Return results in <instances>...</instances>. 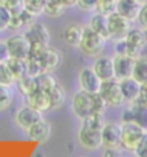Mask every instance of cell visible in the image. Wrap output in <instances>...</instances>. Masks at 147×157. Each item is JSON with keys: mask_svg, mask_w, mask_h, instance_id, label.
<instances>
[{"mask_svg": "<svg viewBox=\"0 0 147 157\" xmlns=\"http://www.w3.org/2000/svg\"><path fill=\"white\" fill-rule=\"evenodd\" d=\"M105 43H106V39L102 35H99L98 33H95L90 27H84L83 38L79 47H80V49L85 55L97 56L103 51Z\"/></svg>", "mask_w": 147, "mask_h": 157, "instance_id": "6da1fadb", "label": "cell"}, {"mask_svg": "<svg viewBox=\"0 0 147 157\" xmlns=\"http://www.w3.org/2000/svg\"><path fill=\"white\" fill-rule=\"evenodd\" d=\"M145 132H146V130L143 127H141L138 123H135V122H123L120 147L133 152Z\"/></svg>", "mask_w": 147, "mask_h": 157, "instance_id": "7a4b0ae2", "label": "cell"}, {"mask_svg": "<svg viewBox=\"0 0 147 157\" xmlns=\"http://www.w3.org/2000/svg\"><path fill=\"white\" fill-rule=\"evenodd\" d=\"M77 139L85 149L95 151L102 147V128L92 127L83 123L77 132Z\"/></svg>", "mask_w": 147, "mask_h": 157, "instance_id": "3957f363", "label": "cell"}, {"mask_svg": "<svg viewBox=\"0 0 147 157\" xmlns=\"http://www.w3.org/2000/svg\"><path fill=\"white\" fill-rule=\"evenodd\" d=\"M71 108L72 112L77 118H80L81 121L84 118H87L88 116L93 114V98L92 94L87 92L84 90L77 91L71 100Z\"/></svg>", "mask_w": 147, "mask_h": 157, "instance_id": "277c9868", "label": "cell"}, {"mask_svg": "<svg viewBox=\"0 0 147 157\" xmlns=\"http://www.w3.org/2000/svg\"><path fill=\"white\" fill-rule=\"evenodd\" d=\"M99 94L102 95V98L110 106H120L125 103L119 81H103L99 88Z\"/></svg>", "mask_w": 147, "mask_h": 157, "instance_id": "5b68a950", "label": "cell"}, {"mask_svg": "<svg viewBox=\"0 0 147 157\" xmlns=\"http://www.w3.org/2000/svg\"><path fill=\"white\" fill-rule=\"evenodd\" d=\"M131 22L128 18L123 17L121 14H119L116 10L114 13L109 14V31H110V39H124L132 29Z\"/></svg>", "mask_w": 147, "mask_h": 157, "instance_id": "8992f818", "label": "cell"}, {"mask_svg": "<svg viewBox=\"0 0 147 157\" xmlns=\"http://www.w3.org/2000/svg\"><path fill=\"white\" fill-rule=\"evenodd\" d=\"M5 43H7V47H8L10 57L26 60L30 56L31 43L29 42V39H27L23 34L22 35H13L12 38H9Z\"/></svg>", "mask_w": 147, "mask_h": 157, "instance_id": "52a82bcc", "label": "cell"}, {"mask_svg": "<svg viewBox=\"0 0 147 157\" xmlns=\"http://www.w3.org/2000/svg\"><path fill=\"white\" fill-rule=\"evenodd\" d=\"M39 120H41V113L29 105H23L18 108L14 114V121L17 123V126L25 131L29 130L34 123H36Z\"/></svg>", "mask_w": 147, "mask_h": 157, "instance_id": "ba28073f", "label": "cell"}, {"mask_svg": "<svg viewBox=\"0 0 147 157\" xmlns=\"http://www.w3.org/2000/svg\"><path fill=\"white\" fill-rule=\"evenodd\" d=\"M132 106L121 114L123 122H135L147 131V105L139 101L131 103Z\"/></svg>", "mask_w": 147, "mask_h": 157, "instance_id": "9c48e42d", "label": "cell"}, {"mask_svg": "<svg viewBox=\"0 0 147 157\" xmlns=\"http://www.w3.org/2000/svg\"><path fill=\"white\" fill-rule=\"evenodd\" d=\"M121 144V125L106 122L102 128V145L106 148H117Z\"/></svg>", "mask_w": 147, "mask_h": 157, "instance_id": "30bf717a", "label": "cell"}, {"mask_svg": "<svg viewBox=\"0 0 147 157\" xmlns=\"http://www.w3.org/2000/svg\"><path fill=\"white\" fill-rule=\"evenodd\" d=\"M79 85H80V88L84 90V91L95 94L99 92L102 81L95 74L93 68H84L79 73Z\"/></svg>", "mask_w": 147, "mask_h": 157, "instance_id": "8fae6325", "label": "cell"}, {"mask_svg": "<svg viewBox=\"0 0 147 157\" xmlns=\"http://www.w3.org/2000/svg\"><path fill=\"white\" fill-rule=\"evenodd\" d=\"M23 35L29 39L31 46L34 44H43V46H48L50 40V34L48 29L43 24H38L34 22L32 25L27 26L23 33Z\"/></svg>", "mask_w": 147, "mask_h": 157, "instance_id": "7c38bea8", "label": "cell"}, {"mask_svg": "<svg viewBox=\"0 0 147 157\" xmlns=\"http://www.w3.org/2000/svg\"><path fill=\"white\" fill-rule=\"evenodd\" d=\"M135 59L128 55H116L114 57V69H115V79L120 81L124 78H129L133 75Z\"/></svg>", "mask_w": 147, "mask_h": 157, "instance_id": "4fadbf2b", "label": "cell"}, {"mask_svg": "<svg viewBox=\"0 0 147 157\" xmlns=\"http://www.w3.org/2000/svg\"><path fill=\"white\" fill-rule=\"evenodd\" d=\"M25 98H26V105H29L31 108L39 110L40 113L52 109L50 96H49V92H47V91H43V90L38 88Z\"/></svg>", "mask_w": 147, "mask_h": 157, "instance_id": "5bb4252c", "label": "cell"}, {"mask_svg": "<svg viewBox=\"0 0 147 157\" xmlns=\"http://www.w3.org/2000/svg\"><path fill=\"white\" fill-rule=\"evenodd\" d=\"M93 70L99 77L101 81H111L115 79V69H114V59L102 56L98 57L93 64Z\"/></svg>", "mask_w": 147, "mask_h": 157, "instance_id": "9a60e30c", "label": "cell"}, {"mask_svg": "<svg viewBox=\"0 0 147 157\" xmlns=\"http://www.w3.org/2000/svg\"><path fill=\"white\" fill-rule=\"evenodd\" d=\"M50 131H52V127H50L49 123L45 120H39L36 123L27 130L29 132L30 139H32L34 142L36 143H45L50 136Z\"/></svg>", "mask_w": 147, "mask_h": 157, "instance_id": "2e32d148", "label": "cell"}, {"mask_svg": "<svg viewBox=\"0 0 147 157\" xmlns=\"http://www.w3.org/2000/svg\"><path fill=\"white\" fill-rule=\"evenodd\" d=\"M120 87L124 95V99L128 103H133L138 99L139 92H141V83L133 77L129 78H124V79H120Z\"/></svg>", "mask_w": 147, "mask_h": 157, "instance_id": "e0dca14e", "label": "cell"}, {"mask_svg": "<svg viewBox=\"0 0 147 157\" xmlns=\"http://www.w3.org/2000/svg\"><path fill=\"white\" fill-rule=\"evenodd\" d=\"M141 8L142 5L135 0H117L116 3V12L129 21H134L138 18Z\"/></svg>", "mask_w": 147, "mask_h": 157, "instance_id": "ac0fdd59", "label": "cell"}, {"mask_svg": "<svg viewBox=\"0 0 147 157\" xmlns=\"http://www.w3.org/2000/svg\"><path fill=\"white\" fill-rule=\"evenodd\" d=\"M61 59H62V55L54 49L52 47H49L45 49V52L41 57V65H43V70L44 71H53L58 68V65L61 64Z\"/></svg>", "mask_w": 147, "mask_h": 157, "instance_id": "d6986e66", "label": "cell"}, {"mask_svg": "<svg viewBox=\"0 0 147 157\" xmlns=\"http://www.w3.org/2000/svg\"><path fill=\"white\" fill-rule=\"evenodd\" d=\"M89 27L93 29L95 33L102 35L105 39H110V31H109V16L97 12L92 18H90Z\"/></svg>", "mask_w": 147, "mask_h": 157, "instance_id": "ffe728a7", "label": "cell"}, {"mask_svg": "<svg viewBox=\"0 0 147 157\" xmlns=\"http://www.w3.org/2000/svg\"><path fill=\"white\" fill-rule=\"evenodd\" d=\"M84 29L76 24L69 25L63 31V40L71 47H79L83 38Z\"/></svg>", "mask_w": 147, "mask_h": 157, "instance_id": "44dd1931", "label": "cell"}, {"mask_svg": "<svg viewBox=\"0 0 147 157\" xmlns=\"http://www.w3.org/2000/svg\"><path fill=\"white\" fill-rule=\"evenodd\" d=\"M125 42H127V44L129 47L142 49L147 43V36H146L145 30L131 29L129 33L127 34V36H125Z\"/></svg>", "mask_w": 147, "mask_h": 157, "instance_id": "7402d4cb", "label": "cell"}, {"mask_svg": "<svg viewBox=\"0 0 147 157\" xmlns=\"http://www.w3.org/2000/svg\"><path fill=\"white\" fill-rule=\"evenodd\" d=\"M66 5L61 0H45L44 13L52 18H58L66 12Z\"/></svg>", "mask_w": 147, "mask_h": 157, "instance_id": "603a6c76", "label": "cell"}, {"mask_svg": "<svg viewBox=\"0 0 147 157\" xmlns=\"http://www.w3.org/2000/svg\"><path fill=\"white\" fill-rule=\"evenodd\" d=\"M7 64L9 66L10 71L14 77L16 81L21 79L22 77H25L27 74V68H26V60H22V59H14V57H10Z\"/></svg>", "mask_w": 147, "mask_h": 157, "instance_id": "cb8c5ba5", "label": "cell"}, {"mask_svg": "<svg viewBox=\"0 0 147 157\" xmlns=\"http://www.w3.org/2000/svg\"><path fill=\"white\" fill-rule=\"evenodd\" d=\"M36 79V86L39 90H43V91L49 92L56 85H57V81H56L54 75L52 74V71H43L40 73L38 77H35Z\"/></svg>", "mask_w": 147, "mask_h": 157, "instance_id": "d4e9b609", "label": "cell"}, {"mask_svg": "<svg viewBox=\"0 0 147 157\" xmlns=\"http://www.w3.org/2000/svg\"><path fill=\"white\" fill-rule=\"evenodd\" d=\"M50 96V104H52V109H58L66 101V91L61 85H56L52 90L49 91Z\"/></svg>", "mask_w": 147, "mask_h": 157, "instance_id": "484cf974", "label": "cell"}, {"mask_svg": "<svg viewBox=\"0 0 147 157\" xmlns=\"http://www.w3.org/2000/svg\"><path fill=\"white\" fill-rule=\"evenodd\" d=\"M132 77L135 78L141 85L147 83V59H145V57L135 59Z\"/></svg>", "mask_w": 147, "mask_h": 157, "instance_id": "4316f807", "label": "cell"}, {"mask_svg": "<svg viewBox=\"0 0 147 157\" xmlns=\"http://www.w3.org/2000/svg\"><path fill=\"white\" fill-rule=\"evenodd\" d=\"M17 82H18V90L25 95V96H27L29 94L38 90L36 79H35V77H32V75L26 74L25 77H22L21 79H18Z\"/></svg>", "mask_w": 147, "mask_h": 157, "instance_id": "83f0119b", "label": "cell"}, {"mask_svg": "<svg viewBox=\"0 0 147 157\" xmlns=\"http://www.w3.org/2000/svg\"><path fill=\"white\" fill-rule=\"evenodd\" d=\"M13 100V94L9 86L0 85V112L8 109Z\"/></svg>", "mask_w": 147, "mask_h": 157, "instance_id": "f1b7e54d", "label": "cell"}, {"mask_svg": "<svg viewBox=\"0 0 147 157\" xmlns=\"http://www.w3.org/2000/svg\"><path fill=\"white\" fill-rule=\"evenodd\" d=\"M26 68H27V74L32 75V77H38L40 73H43V65H41V61L39 59L35 57H29L26 59Z\"/></svg>", "mask_w": 147, "mask_h": 157, "instance_id": "f546056e", "label": "cell"}, {"mask_svg": "<svg viewBox=\"0 0 147 157\" xmlns=\"http://www.w3.org/2000/svg\"><path fill=\"white\" fill-rule=\"evenodd\" d=\"M16 82L14 77L10 71L9 66L7 63H0V85L4 86H12L13 83Z\"/></svg>", "mask_w": 147, "mask_h": 157, "instance_id": "4dcf8cb0", "label": "cell"}, {"mask_svg": "<svg viewBox=\"0 0 147 157\" xmlns=\"http://www.w3.org/2000/svg\"><path fill=\"white\" fill-rule=\"evenodd\" d=\"M45 0H23V8L35 16L44 12Z\"/></svg>", "mask_w": 147, "mask_h": 157, "instance_id": "1f68e13d", "label": "cell"}, {"mask_svg": "<svg viewBox=\"0 0 147 157\" xmlns=\"http://www.w3.org/2000/svg\"><path fill=\"white\" fill-rule=\"evenodd\" d=\"M117 0H97V12L103 14H111L116 10Z\"/></svg>", "mask_w": 147, "mask_h": 157, "instance_id": "d6a6232c", "label": "cell"}, {"mask_svg": "<svg viewBox=\"0 0 147 157\" xmlns=\"http://www.w3.org/2000/svg\"><path fill=\"white\" fill-rule=\"evenodd\" d=\"M92 98H93V113H105L109 104L102 98V95L99 92H95V94H92Z\"/></svg>", "mask_w": 147, "mask_h": 157, "instance_id": "836d02e7", "label": "cell"}, {"mask_svg": "<svg viewBox=\"0 0 147 157\" xmlns=\"http://www.w3.org/2000/svg\"><path fill=\"white\" fill-rule=\"evenodd\" d=\"M10 18H12V13L8 8H5L4 5L0 4V31L5 29H9Z\"/></svg>", "mask_w": 147, "mask_h": 157, "instance_id": "e575fe53", "label": "cell"}, {"mask_svg": "<svg viewBox=\"0 0 147 157\" xmlns=\"http://www.w3.org/2000/svg\"><path fill=\"white\" fill-rule=\"evenodd\" d=\"M0 4L10 10V13H17L23 9V0H0Z\"/></svg>", "mask_w": 147, "mask_h": 157, "instance_id": "d590c367", "label": "cell"}, {"mask_svg": "<svg viewBox=\"0 0 147 157\" xmlns=\"http://www.w3.org/2000/svg\"><path fill=\"white\" fill-rule=\"evenodd\" d=\"M133 152L138 157H147V131L143 134V136L141 138V140L138 142L137 147L134 148Z\"/></svg>", "mask_w": 147, "mask_h": 157, "instance_id": "8d00e7d4", "label": "cell"}, {"mask_svg": "<svg viewBox=\"0 0 147 157\" xmlns=\"http://www.w3.org/2000/svg\"><path fill=\"white\" fill-rule=\"evenodd\" d=\"M76 5L84 12H92L97 9V0H76Z\"/></svg>", "mask_w": 147, "mask_h": 157, "instance_id": "74e56055", "label": "cell"}, {"mask_svg": "<svg viewBox=\"0 0 147 157\" xmlns=\"http://www.w3.org/2000/svg\"><path fill=\"white\" fill-rule=\"evenodd\" d=\"M115 53L116 55H127V42H125V38L116 40V43H115Z\"/></svg>", "mask_w": 147, "mask_h": 157, "instance_id": "f35d334b", "label": "cell"}, {"mask_svg": "<svg viewBox=\"0 0 147 157\" xmlns=\"http://www.w3.org/2000/svg\"><path fill=\"white\" fill-rule=\"evenodd\" d=\"M9 59H10V56H9L7 43L0 42V63H7Z\"/></svg>", "mask_w": 147, "mask_h": 157, "instance_id": "ab89813d", "label": "cell"}, {"mask_svg": "<svg viewBox=\"0 0 147 157\" xmlns=\"http://www.w3.org/2000/svg\"><path fill=\"white\" fill-rule=\"evenodd\" d=\"M137 20L139 21V24L146 29V27H147V3L142 5V8H141V10H139V14H138Z\"/></svg>", "mask_w": 147, "mask_h": 157, "instance_id": "60d3db41", "label": "cell"}, {"mask_svg": "<svg viewBox=\"0 0 147 157\" xmlns=\"http://www.w3.org/2000/svg\"><path fill=\"white\" fill-rule=\"evenodd\" d=\"M135 101H139L142 104H146L147 105V83H143L141 86V92H139V96Z\"/></svg>", "mask_w": 147, "mask_h": 157, "instance_id": "b9f144b4", "label": "cell"}, {"mask_svg": "<svg viewBox=\"0 0 147 157\" xmlns=\"http://www.w3.org/2000/svg\"><path fill=\"white\" fill-rule=\"evenodd\" d=\"M66 7H72V5H76V0H61Z\"/></svg>", "mask_w": 147, "mask_h": 157, "instance_id": "7bdbcfd3", "label": "cell"}, {"mask_svg": "<svg viewBox=\"0 0 147 157\" xmlns=\"http://www.w3.org/2000/svg\"><path fill=\"white\" fill-rule=\"evenodd\" d=\"M135 2H138L141 5H143V4H146V3H147V0H135Z\"/></svg>", "mask_w": 147, "mask_h": 157, "instance_id": "ee69618b", "label": "cell"}, {"mask_svg": "<svg viewBox=\"0 0 147 157\" xmlns=\"http://www.w3.org/2000/svg\"><path fill=\"white\" fill-rule=\"evenodd\" d=\"M145 33H146V36H147V27H146V29H145Z\"/></svg>", "mask_w": 147, "mask_h": 157, "instance_id": "f6af8a7d", "label": "cell"}]
</instances>
